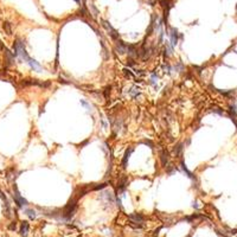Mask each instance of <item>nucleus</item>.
<instances>
[{"label": "nucleus", "instance_id": "2eb2a0df", "mask_svg": "<svg viewBox=\"0 0 237 237\" xmlns=\"http://www.w3.org/2000/svg\"><path fill=\"white\" fill-rule=\"evenodd\" d=\"M123 73L126 74V76H128V77H133V74L130 73V70H127V69H123Z\"/></svg>", "mask_w": 237, "mask_h": 237}, {"label": "nucleus", "instance_id": "f3484780", "mask_svg": "<svg viewBox=\"0 0 237 237\" xmlns=\"http://www.w3.org/2000/svg\"><path fill=\"white\" fill-rule=\"evenodd\" d=\"M10 229H11V230H13V229H15V223H13V224L10 226Z\"/></svg>", "mask_w": 237, "mask_h": 237}, {"label": "nucleus", "instance_id": "dca6fc26", "mask_svg": "<svg viewBox=\"0 0 237 237\" xmlns=\"http://www.w3.org/2000/svg\"><path fill=\"white\" fill-rule=\"evenodd\" d=\"M81 103H82V105H83V106H84V107H85L87 109H88V110L90 109V106H89L88 103H87V102H84V101H81Z\"/></svg>", "mask_w": 237, "mask_h": 237}, {"label": "nucleus", "instance_id": "f03ea898", "mask_svg": "<svg viewBox=\"0 0 237 237\" xmlns=\"http://www.w3.org/2000/svg\"><path fill=\"white\" fill-rule=\"evenodd\" d=\"M101 21H102V25H103L106 27V30L109 32V35L112 36V38L114 39V41H117V39H118V33L116 32V30L112 25H110L108 21H106V20H101Z\"/></svg>", "mask_w": 237, "mask_h": 237}, {"label": "nucleus", "instance_id": "f8f14e48", "mask_svg": "<svg viewBox=\"0 0 237 237\" xmlns=\"http://www.w3.org/2000/svg\"><path fill=\"white\" fill-rule=\"evenodd\" d=\"M26 213H27V216H29L31 219H35V218H36V212H35L33 210L27 209V210H26Z\"/></svg>", "mask_w": 237, "mask_h": 237}, {"label": "nucleus", "instance_id": "423d86ee", "mask_svg": "<svg viewBox=\"0 0 237 237\" xmlns=\"http://www.w3.org/2000/svg\"><path fill=\"white\" fill-rule=\"evenodd\" d=\"M133 152V148H129L124 153V156H123V160H122V165H123V167H127V164H128V160H129V156Z\"/></svg>", "mask_w": 237, "mask_h": 237}, {"label": "nucleus", "instance_id": "6e6552de", "mask_svg": "<svg viewBox=\"0 0 237 237\" xmlns=\"http://www.w3.org/2000/svg\"><path fill=\"white\" fill-rule=\"evenodd\" d=\"M160 159H161V164H162V166H166L168 164V153L166 152V151H162L161 153H160Z\"/></svg>", "mask_w": 237, "mask_h": 237}, {"label": "nucleus", "instance_id": "4468645a", "mask_svg": "<svg viewBox=\"0 0 237 237\" xmlns=\"http://www.w3.org/2000/svg\"><path fill=\"white\" fill-rule=\"evenodd\" d=\"M181 149H183V147H181V145H178V146L176 147L174 152H176V154H177V155H180V152H181Z\"/></svg>", "mask_w": 237, "mask_h": 237}, {"label": "nucleus", "instance_id": "9b49d317", "mask_svg": "<svg viewBox=\"0 0 237 237\" xmlns=\"http://www.w3.org/2000/svg\"><path fill=\"white\" fill-rule=\"evenodd\" d=\"M140 94V91H139V89L138 88H132L130 89V91H129V95L132 97H135V96H138V95Z\"/></svg>", "mask_w": 237, "mask_h": 237}, {"label": "nucleus", "instance_id": "1a4fd4ad", "mask_svg": "<svg viewBox=\"0 0 237 237\" xmlns=\"http://www.w3.org/2000/svg\"><path fill=\"white\" fill-rule=\"evenodd\" d=\"M27 232H29V223L27 222H23L21 223V228H20V235L21 236H27Z\"/></svg>", "mask_w": 237, "mask_h": 237}, {"label": "nucleus", "instance_id": "f257e3e1", "mask_svg": "<svg viewBox=\"0 0 237 237\" xmlns=\"http://www.w3.org/2000/svg\"><path fill=\"white\" fill-rule=\"evenodd\" d=\"M13 198H14V202L17 203V205L19 208H21V206H25V205H27L29 203H27V200L26 199H24L23 197L20 196V193H19V191H18V188L14 186V188H13Z\"/></svg>", "mask_w": 237, "mask_h": 237}, {"label": "nucleus", "instance_id": "ddd939ff", "mask_svg": "<svg viewBox=\"0 0 237 237\" xmlns=\"http://www.w3.org/2000/svg\"><path fill=\"white\" fill-rule=\"evenodd\" d=\"M181 168H183V171H184V172L186 173V174H187V177H188V178H193V176H192V173H191V172H190V171H188V170H187V168L185 167V165H184V162H181Z\"/></svg>", "mask_w": 237, "mask_h": 237}, {"label": "nucleus", "instance_id": "7ed1b4c3", "mask_svg": "<svg viewBox=\"0 0 237 237\" xmlns=\"http://www.w3.org/2000/svg\"><path fill=\"white\" fill-rule=\"evenodd\" d=\"M170 39H171V45L172 46H176L178 44V32H177V30L174 27H171L170 29Z\"/></svg>", "mask_w": 237, "mask_h": 237}, {"label": "nucleus", "instance_id": "9d476101", "mask_svg": "<svg viewBox=\"0 0 237 237\" xmlns=\"http://www.w3.org/2000/svg\"><path fill=\"white\" fill-rule=\"evenodd\" d=\"M4 30L6 31L7 35H12V29H11V25L9 23H5L4 24Z\"/></svg>", "mask_w": 237, "mask_h": 237}, {"label": "nucleus", "instance_id": "39448f33", "mask_svg": "<svg viewBox=\"0 0 237 237\" xmlns=\"http://www.w3.org/2000/svg\"><path fill=\"white\" fill-rule=\"evenodd\" d=\"M129 218L133 220V223H139V224H141L142 222H144V217H142L140 213H130L129 215Z\"/></svg>", "mask_w": 237, "mask_h": 237}, {"label": "nucleus", "instance_id": "6ab92c4d", "mask_svg": "<svg viewBox=\"0 0 237 237\" xmlns=\"http://www.w3.org/2000/svg\"><path fill=\"white\" fill-rule=\"evenodd\" d=\"M83 1H84V0H83Z\"/></svg>", "mask_w": 237, "mask_h": 237}, {"label": "nucleus", "instance_id": "a211bd4d", "mask_svg": "<svg viewBox=\"0 0 237 237\" xmlns=\"http://www.w3.org/2000/svg\"><path fill=\"white\" fill-rule=\"evenodd\" d=\"M74 1H75V3H77V4H81L82 0H74Z\"/></svg>", "mask_w": 237, "mask_h": 237}, {"label": "nucleus", "instance_id": "20e7f679", "mask_svg": "<svg viewBox=\"0 0 237 237\" xmlns=\"http://www.w3.org/2000/svg\"><path fill=\"white\" fill-rule=\"evenodd\" d=\"M27 64L30 65V68H31V69H33V70H36V71H41V70H42L41 64H39V63H38L37 61L32 59V58H29V61H27Z\"/></svg>", "mask_w": 237, "mask_h": 237}, {"label": "nucleus", "instance_id": "0eeeda50", "mask_svg": "<svg viewBox=\"0 0 237 237\" xmlns=\"http://www.w3.org/2000/svg\"><path fill=\"white\" fill-rule=\"evenodd\" d=\"M172 45L170 42H165V56L168 57V56H172V52H173V49H172Z\"/></svg>", "mask_w": 237, "mask_h": 237}]
</instances>
